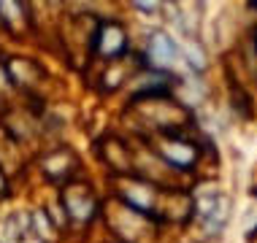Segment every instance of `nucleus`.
Returning <instances> with one entry per match:
<instances>
[{
    "instance_id": "obj_3",
    "label": "nucleus",
    "mask_w": 257,
    "mask_h": 243,
    "mask_svg": "<svg viewBox=\"0 0 257 243\" xmlns=\"http://www.w3.org/2000/svg\"><path fill=\"white\" fill-rule=\"evenodd\" d=\"M136 9H141V11H157V3H136Z\"/></svg>"
},
{
    "instance_id": "obj_2",
    "label": "nucleus",
    "mask_w": 257,
    "mask_h": 243,
    "mask_svg": "<svg viewBox=\"0 0 257 243\" xmlns=\"http://www.w3.org/2000/svg\"><path fill=\"white\" fill-rule=\"evenodd\" d=\"M149 57L155 60V65H171L176 60V44L165 33H155L149 41Z\"/></svg>"
},
{
    "instance_id": "obj_1",
    "label": "nucleus",
    "mask_w": 257,
    "mask_h": 243,
    "mask_svg": "<svg viewBox=\"0 0 257 243\" xmlns=\"http://www.w3.org/2000/svg\"><path fill=\"white\" fill-rule=\"evenodd\" d=\"M124 30L114 22H106L100 27V36H98V52L103 57H116V54L124 52Z\"/></svg>"
}]
</instances>
